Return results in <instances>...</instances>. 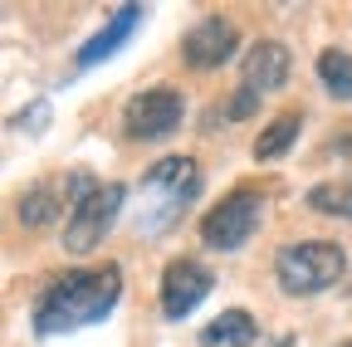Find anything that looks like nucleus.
<instances>
[{"label": "nucleus", "mask_w": 352, "mask_h": 347, "mask_svg": "<svg viewBox=\"0 0 352 347\" xmlns=\"http://www.w3.org/2000/svg\"><path fill=\"white\" fill-rule=\"evenodd\" d=\"M235 49H240V30H235V20H226V15L196 20V25L186 30V39H182V59H186L191 69H220V64H230Z\"/></svg>", "instance_id": "nucleus-8"}, {"label": "nucleus", "mask_w": 352, "mask_h": 347, "mask_svg": "<svg viewBox=\"0 0 352 347\" xmlns=\"http://www.w3.org/2000/svg\"><path fill=\"white\" fill-rule=\"evenodd\" d=\"M298 127H303V113H298V108L279 113V117L254 137V161H274V157H284V152L294 147V137H298Z\"/></svg>", "instance_id": "nucleus-13"}, {"label": "nucleus", "mask_w": 352, "mask_h": 347, "mask_svg": "<svg viewBox=\"0 0 352 347\" xmlns=\"http://www.w3.org/2000/svg\"><path fill=\"white\" fill-rule=\"evenodd\" d=\"M347 269L342 245L333 240H294L274 254V279L289 298H314L323 289H333Z\"/></svg>", "instance_id": "nucleus-3"}, {"label": "nucleus", "mask_w": 352, "mask_h": 347, "mask_svg": "<svg viewBox=\"0 0 352 347\" xmlns=\"http://www.w3.org/2000/svg\"><path fill=\"white\" fill-rule=\"evenodd\" d=\"M122 186L118 181H94L69 210V221H64V249L69 254H88L94 245H103V235L113 230L118 221V210H122Z\"/></svg>", "instance_id": "nucleus-5"}, {"label": "nucleus", "mask_w": 352, "mask_h": 347, "mask_svg": "<svg viewBox=\"0 0 352 347\" xmlns=\"http://www.w3.org/2000/svg\"><path fill=\"white\" fill-rule=\"evenodd\" d=\"M338 157H347V161H352V133H342V137H338Z\"/></svg>", "instance_id": "nucleus-16"}, {"label": "nucleus", "mask_w": 352, "mask_h": 347, "mask_svg": "<svg viewBox=\"0 0 352 347\" xmlns=\"http://www.w3.org/2000/svg\"><path fill=\"white\" fill-rule=\"evenodd\" d=\"M308 210L352 221V181H318L314 191H308Z\"/></svg>", "instance_id": "nucleus-15"}, {"label": "nucleus", "mask_w": 352, "mask_h": 347, "mask_svg": "<svg viewBox=\"0 0 352 347\" xmlns=\"http://www.w3.org/2000/svg\"><path fill=\"white\" fill-rule=\"evenodd\" d=\"M118 298H122V269L113 259L108 265H88V269H69L34 298V333L54 337V333L103 323Z\"/></svg>", "instance_id": "nucleus-1"}, {"label": "nucleus", "mask_w": 352, "mask_h": 347, "mask_svg": "<svg viewBox=\"0 0 352 347\" xmlns=\"http://www.w3.org/2000/svg\"><path fill=\"white\" fill-rule=\"evenodd\" d=\"M254 337H259V323H254L250 309H226V313L201 333L206 347H250Z\"/></svg>", "instance_id": "nucleus-12"}, {"label": "nucleus", "mask_w": 352, "mask_h": 347, "mask_svg": "<svg viewBox=\"0 0 352 347\" xmlns=\"http://www.w3.org/2000/svg\"><path fill=\"white\" fill-rule=\"evenodd\" d=\"M138 25H142V5H132V0H127V5H118V10L108 15V25L78 49V69H94V64H103L108 54H118V45H122Z\"/></svg>", "instance_id": "nucleus-11"}, {"label": "nucleus", "mask_w": 352, "mask_h": 347, "mask_svg": "<svg viewBox=\"0 0 352 347\" xmlns=\"http://www.w3.org/2000/svg\"><path fill=\"white\" fill-rule=\"evenodd\" d=\"M64 205L74 210V177L69 181H34L25 196H20V221L30 225V230H44V225H54L59 215H64Z\"/></svg>", "instance_id": "nucleus-10"}, {"label": "nucleus", "mask_w": 352, "mask_h": 347, "mask_svg": "<svg viewBox=\"0 0 352 347\" xmlns=\"http://www.w3.org/2000/svg\"><path fill=\"white\" fill-rule=\"evenodd\" d=\"M201 166L196 157H162L157 166H147V177L138 186V230L142 235H162L182 221V210L201 196Z\"/></svg>", "instance_id": "nucleus-2"}, {"label": "nucleus", "mask_w": 352, "mask_h": 347, "mask_svg": "<svg viewBox=\"0 0 352 347\" xmlns=\"http://www.w3.org/2000/svg\"><path fill=\"white\" fill-rule=\"evenodd\" d=\"M210 269L201 265V259H171V265L162 269V313L166 318H186V313H196V303L210 293Z\"/></svg>", "instance_id": "nucleus-9"}, {"label": "nucleus", "mask_w": 352, "mask_h": 347, "mask_svg": "<svg viewBox=\"0 0 352 347\" xmlns=\"http://www.w3.org/2000/svg\"><path fill=\"white\" fill-rule=\"evenodd\" d=\"M338 347H352V337H347V342H338Z\"/></svg>", "instance_id": "nucleus-17"}, {"label": "nucleus", "mask_w": 352, "mask_h": 347, "mask_svg": "<svg viewBox=\"0 0 352 347\" xmlns=\"http://www.w3.org/2000/svg\"><path fill=\"white\" fill-rule=\"evenodd\" d=\"M284 78H289V49L279 45V39H259V45H250L245 69H240V89H235L226 113L230 117H250L264 93L284 89Z\"/></svg>", "instance_id": "nucleus-7"}, {"label": "nucleus", "mask_w": 352, "mask_h": 347, "mask_svg": "<svg viewBox=\"0 0 352 347\" xmlns=\"http://www.w3.org/2000/svg\"><path fill=\"white\" fill-rule=\"evenodd\" d=\"M259 221H264V191L259 186H235L220 205H210L201 215V240L220 254H235V249L250 245Z\"/></svg>", "instance_id": "nucleus-4"}, {"label": "nucleus", "mask_w": 352, "mask_h": 347, "mask_svg": "<svg viewBox=\"0 0 352 347\" xmlns=\"http://www.w3.org/2000/svg\"><path fill=\"white\" fill-rule=\"evenodd\" d=\"M182 117H186L182 89H171V83H152V89L132 93V98L122 103V133H127L132 142H157V137L176 133Z\"/></svg>", "instance_id": "nucleus-6"}, {"label": "nucleus", "mask_w": 352, "mask_h": 347, "mask_svg": "<svg viewBox=\"0 0 352 347\" xmlns=\"http://www.w3.org/2000/svg\"><path fill=\"white\" fill-rule=\"evenodd\" d=\"M314 69H318L323 89H328L333 98H342V103L352 98V49H338V45H333V49H323V54H318V64H314Z\"/></svg>", "instance_id": "nucleus-14"}]
</instances>
